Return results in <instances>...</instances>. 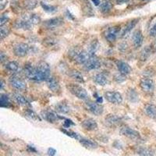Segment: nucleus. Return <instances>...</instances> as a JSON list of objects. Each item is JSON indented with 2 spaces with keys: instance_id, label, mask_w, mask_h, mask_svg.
<instances>
[{
  "instance_id": "nucleus-1",
  "label": "nucleus",
  "mask_w": 156,
  "mask_h": 156,
  "mask_svg": "<svg viewBox=\"0 0 156 156\" xmlns=\"http://www.w3.org/2000/svg\"><path fill=\"white\" fill-rule=\"evenodd\" d=\"M50 66L48 62L41 61L36 66V78L35 81L41 82L45 80L50 76Z\"/></svg>"
},
{
  "instance_id": "nucleus-2",
  "label": "nucleus",
  "mask_w": 156,
  "mask_h": 156,
  "mask_svg": "<svg viewBox=\"0 0 156 156\" xmlns=\"http://www.w3.org/2000/svg\"><path fill=\"white\" fill-rule=\"evenodd\" d=\"M68 90H69V92L72 94L76 97L77 98L83 101H87L89 98V94L87 93V90L83 88V87L75 83H69L66 85Z\"/></svg>"
},
{
  "instance_id": "nucleus-3",
  "label": "nucleus",
  "mask_w": 156,
  "mask_h": 156,
  "mask_svg": "<svg viewBox=\"0 0 156 156\" xmlns=\"http://www.w3.org/2000/svg\"><path fill=\"white\" fill-rule=\"evenodd\" d=\"M69 55L76 63L80 64V65H84L90 57L88 51H84V50L80 51V50L73 49L70 51Z\"/></svg>"
},
{
  "instance_id": "nucleus-4",
  "label": "nucleus",
  "mask_w": 156,
  "mask_h": 156,
  "mask_svg": "<svg viewBox=\"0 0 156 156\" xmlns=\"http://www.w3.org/2000/svg\"><path fill=\"white\" fill-rule=\"evenodd\" d=\"M34 25L29 20L28 14L23 15L20 19H17L14 23V27L16 29H21L23 30H31Z\"/></svg>"
},
{
  "instance_id": "nucleus-5",
  "label": "nucleus",
  "mask_w": 156,
  "mask_h": 156,
  "mask_svg": "<svg viewBox=\"0 0 156 156\" xmlns=\"http://www.w3.org/2000/svg\"><path fill=\"white\" fill-rule=\"evenodd\" d=\"M9 83L13 88L17 90H25L27 89V83L20 76L12 75L9 78Z\"/></svg>"
},
{
  "instance_id": "nucleus-6",
  "label": "nucleus",
  "mask_w": 156,
  "mask_h": 156,
  "mask_svg": "<svg viewBox=\"0 0 156 156\" xmlns=\"http://www.w3.org/2000/svg\"><path fill=\"white\" fill-rule=\"evenodd\" d=\"M120 133L121 135L125 136L130 140H139L140 139V135L139 132L127 126H123L122 127H121Z\"/></svg>"
},
{
  "instance_id": "nucleus-7",
  "label": "nucleus",
  "mask_w": 156,
  "mask_h": 156,
  "mask_svg": "<svg viewBox=\"0 0 156 156\" xmlns=\"http://www.w3.org/2000/svg\"><path fill=\"white\" fill-rule=\"evenodd\" d=\"M29 51H30V46L27 43H17L13 47V53L16 57H20V58L26 56L28 54Z\"/></svg>"
},
{
  "instance_id": "nucleus-8",
  "label": "nucleus",
  "mask_w": 156,
  "mask_h": 156,
  "mask_svg": "<svg viewBox=\"0 0 156 156\" xmlns=\"http://www.w3.org/2000/svg\"><path fill=\"white\" fill-rule=\"evenodd\" d=\"M86 109L94 115H100L103 113V107L97 101H91L87 100L85 103Z\"/></svg>"
},
{
  "instance_id": "nucleus-9",
  "label": "nucleus",
  "mask_w": 156,
  "mask_h": 156,
  "mask_svg": "<svg viewBox=\"0 0 156 156\" xmlns=\"http://www.w3.org/2000/svg\"><path fill=\"white\" fill-rule=\"evenodd\" d=\"M104 97L108 102L114 105H119L122 102V94L118 91H106L104 94Z\"/></svg>"
},
{
  "instance_id": "nucleus-10",
  "label": "nucleus",
  "mask_w": 156,
  "mask_h": 156,
  "mask_svg": "<svg viewBox=\"0 0 156 156\" xmlns=\"http://www.w3.org/2000/svg\"><path fill=\"white\" fill-rule=\"evenodd\" d=\"M140 87L142 90H144V92L151 93L154 90V82L152 79L149 77H143L140 80Z\"/></svg>"
},
{
  "instance_id": "nucleus-11",
  "label": "nucleus",
  "mask_w": 156,
  "mask_h": 156,
  "mask_svg": "<svg viewBox=\"0 0 156 156\" xmlns=\"http://www.w3.org/2000/svg\"><path fill=\"white\" fill-rule=\"evenodd\" d=\"M120 30V26H112L111 27H108L105 32V37L107 41L109 42L115 41L119 35Z\"/></svg>"
},
{
  "instance_id": "nucleus-12",
  "label": "nucleus",
  "mask_w": 156,
  "mask_h": 156,
  "mask_svg": "<svg viewBox=\"0 0 156 156\" xmlns=\"http://www.w3.org/2000/svg\"><path fill=\"white\" fill-rule=\"evenodd\" d=\"M101 67V62L99 58L95 55H90L87 62L84 64V69L86 70H94Z\"/></svg>"
},
{
  "instance_id": "nucleus-13",
  "label": "nucleus",
  "mask_w": 156,
  "mask_h": 156,
  "mask_svg": "<svg viewBox=\"0 0 156 156\" xmlns=\"http://www.w3.org/2000/svg\"><path fill=\"white\" fill-rule=\"evenodd\" d=\"M64 23V20L62 17H54L44 20L43 22V26L47 29H55L59 27Z\"/></svg>"
},
{
  "instance_id": "nucleus-14",
  "label": "nucleus",
  "mask_w": 156,
  "mask_h": 156,
  "mask_svg": "<svg viewBox=\"0 0 156 156\" xmlns=\"http://www.w3.org/2000/svg\"><path fill=\"white\" fill-rule=\"evenodd\" d=\"M47 87H48L51 91L54 93H56L60 90V84H59V81L55 76H50L46 80Z\"/></svg>"
},
{
  "instance_id": "nucleus-15",
  "label": "nucleus",
  "mask_w": 156,
  "mask_h": 156,
  "mask_svg": "<svg viewBox=\"0 0 156 156\" xmlns=\"http://www.w3.org/2000/svg\"><path fill=\"white\" fill-rule=\"evenodd\" d=\"M23 73L29 80L35 81L36 67L33 66L30 63H26L23 67Z\"/></svg>"
},
{
  "instance_id": "nucleus-16",
  "label": "nucleus",
  "mask_w": 156,
  "mask_h": 156,
  "mask_svg": "<svg viewBox=\"0 0 156 156\" xmlns=\"http://www.w3.org/2000/svg\"><path fill=\"white\" fill-rule=\"evenodd\" d=\"M132 41L135 48H139L144 42V36L140 30H136L132 35Z\"/></svg>"
},
{
  "instance_id": "nucleus-17",
  "label": "nucleus",
  "mask_w": 156,
  "mask_h": 156,
  "mask_svg": "<svg viewBox=\"0 0 156 156\" xmlns=\"http://www.w3.org/2000/svg\"><path fill=\"white\" fill-rule=\"evenodd\" d=\"M82 126L87 131H94L98 129V123L96 120L92 118H87L84 119L81 123Z\"/></svg>"
},
{
  "instance_id": "nucleus-18",
  "label": "nucleus",
  "mask_w": 156,
  "mask_h": 156,
  "mask_svg": "<svg viewBox=\"0 0 156 156\" xmlns=\"http://www.w3.org/2000/svg\"><path fill=\"white\" fill-rule=\"evenodd\" d=\"M138 19H133L131 20L130 21L128 22L126 24V26L124 27L123 30H122V33H121V37H125L128 35V34L131 32V30L136 27V23H138Z\"/></svg>"
},
{
  "instance_id": "nucleus-19",
  "label": "nucleus",
  "mask_w": 156,
  "mask_h": 156,
  "mask_svg": "<svg viewBox=\"0 0 156 156\" xmlns=\"http://www.w3.org/2000/svg\"><path fill=\"white\" fill-rule=\"evenodd\" d=\"M116 66L119 73L125 75V76L131 73L132 68L130 67V66L127 62H123V61H118L116 63Z\"/></svg>"
},
{
  "instance_id": "nucleus-20",
  "label": "nucleus",
  "mask_w": 156,
  "mask_h": 156,
  "mask_svg": "<svg viewBox=\"0 0 156 156\" xmlns=\"http://www.w3.org/2000/svg\"><path fill=\"white\" fill-rule=\"evenodd\" d=\"M41 115H42V117L45 120L51 122V123L57 122L58 119H60V117L58 116L57 114L51 112V111H44V112H41Z\"/></svg>"
},
{
  "instance_id": "nucleus-21",
  "label": "nucleus",
  "mask_w": 156,
  "mask_h": 156,
  "mask_svg": "<svg viewBox=\"0 0 156 156\" xmlns=\"http://www.w3.org/2000/svg\"><path fill=\"white\" fill-rule=\"evenodd\" d=\"M105 120L106 123L109 126H116L122 122V119L119 116L114 115V114H108L105 116Z\"/></svg>"
},
{
  "instance_id": "nucleus-22",
  "label": "nucleus",
  "mask_w": 156,
  "mask_h": 156,
  "mask_svg": "<svg viewBox=\"0 0 156 156\" xmlns=\"http://www.w3.org/2000/svg\"><path fill=\"white\" fill-rule=\"evenodd\" d=\"M94 83L99 86H105L108 83V77L104 73H97L93 77Z\"/></svg>"
},
{
  "instance_id": "nucleus-23",
  "label": "nucleus",
  "mask_w": 156,
  "mask_h": 156,
  "mask_svg": "<svg viewBox=\"0 0 156 156\" xmlns=\"http://www.w3.org/2000/svg\"><path fill=\"white\" fill-rule=\"evenodd\" d=\"M55 109L56 112L62 114H69L71 112L70 107L69 106V105H68L67 103L64 102V101L58 103V104L55 105Z\"/></svg>"
},
{
  "instance_id": "nucleus-24",
  "label": "nucleus",
  "mask_w": 156,
  "mask_h": 156,
  "mask_svg": "<svg viewBox=\"0 0 156 156\" xmlns=\"http://www.w3.org/2000/svg\"><path fill=\"white\" fill-rule=\"evenodd\" d=\"M79 142H80V144H81L83 147H84L85 148L87 149H96L98 145L96 143L95 141L94 140H90V139H87V138H80L79 140Z\"/></svg>"
},
{
  "instance_id": "nucleus-25",
  "label": "nucleus",
  "mask_w": 156,
  "mask_h": 156,
  "mask_svg": "<svg viewBox=\"0 0 156 156\" xmlns=\"http://www.w3.org/2000/svg\"><path fill=\"white\" fill-rule=\"evenodd\" d=\"M42 44L46 48H56L58 44V41L57 39L52 37H47L42 40Z\"/></svg>"
},
{
  "instance_id": "nucleus-26",
  "label": "nucleus",
  "mask_w": 156,
  "mask_h": 156,
  "mask_svg": "<svg viewBox=\"0 0 156 156\" xmlns=\"http://www.w3.org/2000/svg\"><path fill=\"white\" fill-rule=\"evenodd\" d=\"M69 76H70L73 80H74L75 81L78 82V83H84V78L83 76L82 75V73L80 72H79L76 69H71L69 72Z\"/></svg>"
},
{
  "instance_id": "nucleus-27",
  "label": "nucleus",
  "mask_w": 156,
  "mask_h": 156,
  "mask_svg": "<svg viewBox=\"0 0 156 156\" xmlns=\"http://www.w3.org/2000/svg\"><path fill=\"white\" fill-rule=\"evenodd\" d=\"M151 52H153V50L151 46H145L140 54V60L141 62H146L148 59V58L151 56Z\"/></svg>"
},
{
  "instance_id": "nucleus-28",
  "label": "nucleus",
  "mask_w": 156,
  "mask_h": 156,
  "mask_svg": "<svg viewBox=\"0 0 156 156\" xmlns=\"http://www.w3.org/2000/svg\"><path fill=\"white\" fill-rule=\"evenodd\" d=\"M144 112L146 115L151 119L156 118V106L153 104H147L144 107Z\"/></svg>"
},
{
  "instance_id": "nucleus-29",
  "label": "nucleus",
  "mask_w": 156,
  "mask_h": 156,
  "mask_svg": "<svg viewBox=\"0 0 156 156\" xmlns=\"http://www.w3.org/2000/svg\"><path fill=\"white\" fill-rule=\"evenodd\" d=\"M13 98H14L15 101H16L18 105H22V106H27V105H30L28 101H27L25 97H23L22 94H19V93H14L13 94Z\"/></svg>"
},
{
  "instance_id": "nucleus-30",
  "label": "nucleus",
  "mask_w": 156,
  "mask_h": 156,
  "mask_svg": "<svg viewBox=\"0 0 156 156\" xmlns=\"http://www.w3.org/2000/svg\"><path fill=\"white\" fill-rule=\"evenodd\" d=\"M5 68L6 70H8L10 73H16L19 69V64L15 61H10L5 63Z\"/></svg>"
},
{
  "instance_id": "nucleus-31",
  "label": "nucleus",
  "mask_w": 156,
  "mask_h": 156,
  "mask_svg": "<svg viewBox=\"0 0 156 156\" xmlns=\"http://www.w3.org/2000/svg\"><path fill=\"white\" fill-rule=\"evenodd\" d=\"M126 97H127L128 100L131 102H136L139 100V94L133 88H130L127 90Z\"/></svg>"
},
{
  "instance_id": "nucleus-32",
  "label": "nucleus",
  "mask_w": 156,
  "mask_h": 156,
  "mask_svg": "<svg viewBox=\"0 0 156 156\" xmlns=\"http://www.w3.org/2000/svg\"><path fill=\"white\" fill-rule=\"evenodd\" d=\"M136 153L140 156H154V151L148 147H139L136 151Z\"/></svg>"
},
{
  "instance_id": "nucleus-33",
  "label": "nucleus",
  "mask_w": 156,
  "mask_h": 156,
  "mask_svg": "<svg viewBox=\"0 0 156 156\" xmlns=\"http://www.w3.org/2000/svg\"><path fill=\"white\" fill-rule=\"evenodd\" d=\"M112 3L108 1H105L102 3L100 4V10L103 13H108L112 10Z\"/></svg>"
},
{
  "instance_id": "nucleus-34",
  "label": "nucleus",
  "mask_w": 156,
  "mask_h": 156,
  "mask_svg": "<svg viewBox=\"0 0 156 156\" xmlns=\"http://www.w3.org/2000/svg\"><path fill=\"white\" fill-rule=\"evenodd\" d=\"M100 44L99 42L98 41V40H94V41H91V43L89 45L88 48V52L90 53V55H94V53L98 51V48H99Z\"/></svg>"
},
{
  "instance_id": "nucleus-35",
  "label": "nucleus",
  "mask_w": 156,
  "mask_h": 156,
  "mask_svg": "<svg viewBox=\"0 0 156 156\" xmlns=\"http://www.w3.org/2000/svg\"><path fill=\"white\" fill-rule=\"evenodd\" d=\"M0 105L1 106L4 107V108H9L11 105L10 101L9 98L6 94H1V101H0Z\"/></svg>"
},
{
  "instance_id": "nucleus-36",
  "label": "nucleus",
  "mask_w": 156,
  "mask_h": 156,
  "mask_svg": "<svg viewBox=\"0 0 156 156\" xmlns=\"http://www.w3.org/2000/svg\"><path fill=\"white\" fill-rule=\"evenodd\" d=\"M41 5L42 9H44L45 12H49V13H52V12H55V11H57V7L55 6V5H48V4L44 3V2H41Z\"/></svg>"
},
{
  "instance_id": "nucleus-37",
  "label": "nucleus",
  "mask_w": 156,
  "mask_h": 156,
  "mask_svg": "<svg viewBox=\"0 0 156 156\" xmlns=\"http://www.w3.org/2000/svg\"><path fill=\"white\" fill-rule=\"evenodd\" d=\"M37 5V0H26L24 2V7L26 8L27 10H32V9H35Z\"/></svg>"
},
{
  "instance_id": "nucleus-38",
  "label": "nucleus",
  "mask_w": 156,
  "mask_h": 156,
  "mask_svg": "<svg viewBox=\"0 0 156 156\" xmlns=\"http://www.w3.org/2000/svg\"><path fill=\"white\" fill-rule=\"evenodd\" d=\"M28 18L30 23L33 25H36L41 22V17H40L39 15L36 14V13H30V14H28Z\"/></svg>"
},
{
  "instance_id": "nucleus-39",
  "label": "nucleus",
  "mask_w": 156,
  "mask_h": 156,
  "mask_svg": "<svg viewBox=\"0 0 156 156\" xmlns=\"http://www.w3.org/2000/svg\"><path fill=\"white\" fill-rule=\"evenodd\" d=\"M9 32H10L9 28L6 26H2L0 27V38L1 40H3L4 38L7 37L9 34Z\"/></svg>"
},
{
  "instance_id": "nucleus-40",
  "label": "nucleus",
  "mask_w": 156,
  "mask_h": 156,
  "mask_svg": "<svg viewBox=\"0 0 156 156\" xmlns=\"http://www.w3.org/2000/svg\"><path fill=\"white\" fill-rule=\"evenodd\" d=\"M61 131L63 132L66 135H67V136H70V137H72V138H74V139H76V140H80V136L77 134L76 133H75V132L73 131H71V130H69V129H61Z\"/></svg>"
},
{
  "instance_id": "nucleus-41",
  "label": "nucleus",
  "mask_w": 156,
  "mask_h": 156,
  "mask_svg": "<svg viewBox=\"0 0 156 156\" xmlns=\"http://www.w3.org/2000/svg\"><path fill=\"white\" fill-rule=\"evenodd\" d=\"M9 20V17L6 13H4L2 14L1 18H0V27L2 26H5L6 24V23H8V21Z\"/></svg>"
},
{
  "instance_id": "nucleus-42",
  "label": "nucleus",
  "mask_w": 156,
  "mask_h": 156,
  "mask_svg": "<svg viewBox=\"0 0 156 156\" xmlns=\"http://www.w3.org/2000/svg\"><path fill=\"white\" fill-rule=\"evenodd\" d=\"M114 80H115V81H116L117 83H122V82H123L124 80H126V76L120 73H117V74H115V76H114Z\"/></svg>"
},
{
  "instance_id": "nucleus-43",
  "label": "nucleus",
  "mask_w": 156,
  "mask_h": 156,
  "mask_svg": "<svg viewBox=\"0 0 156 156\" xmlns=\"http://www.w3.org/2000/svg\"><path fill=\"white\" fill-rule=\"evenodd\" d=\"M26 114H27V116L30 117V119H36V120H37V119H38V120H40L38 115H37V114H36L34 111H32L31 109H27V112H26Z\"/></svg>"
},
{
  "instance_id": "nucleus-44",
  "label": "nucleus",
  "mask_w": 156,
  "mask_h": 156,
  "mask_svg": "<svg viewBox=\"0 0 156 156\" xmlns=\"http://www.w3.org/2000/svg\"><path fill=\"white\" fill-rule=\"evenodd\" d=\"M128 44L126 42H122V43H120L119 45V49L121 51H125L127 50L128 48Z\"/></svg>"
},
{
  "instance_id": "nucleus-45",
  "label": "nucleus",
  "mask_w": 156,
  "mask_h": 156,
  "mask_svg": "<svg viewBox=\"0 0 156 156\" xmlns=\"http://www.w3.org/2000/svg\"><path fill=\"white\" fill-rule=\"evenodd\" d=\"M8 5V0H0V9L1 10H4L5 8Z\"/></svg>"
},
{
  "instance_id": "nucleus-46",
  "label": "nucleus",
  "mask_w": 156,
  "mask_h": 156,
  "mask_svg": "<svg viewBox=\"0 0 156 156\" xmlns=\"http://www.w3.org/2000/svg\"><path fill=\"white\" fill-rule=\"evenodd\" d=\"M149 35L151 37H156V23L153 25V27L149 31Z\"/></svg>"
},
{
  "instance_id": "nucleus-47",
  "label": "nucleus",
  "mask_w": 156,
  "mask_h": 156,
  "mask_svg": "<svg viewBox=\"0 0 156 156\" xmlns=\"http://www.w3.org/2000/svg\"><path fill=\"white\" fill-rule=\"evenodd\" d=\"M7 55H6V54H5L3 52V51H1V53H0V61H1V62L2 63H3L4 62H5V61L7 60Z\"/></svg>"
},
{
  "instance_id": "nucleus-48",
  "label": "nucleus",
  "mask_w": 156,
  "mask_h": 156,
  "mask_svg": "<svg viewBox=\"0 0 156 156\" xmlns=\"http://www.w3.org/2000/svg\"><path fill=\"white\" fill-rule=\"evenodd\" d=\"M56 154V150L53 147H50L48 149V154L49 156H54Z\"/></svg>"
},
{
  "instance_id": "nucleus-49",
  "label": "nucleus",
  "mask_w": 156,
  "mask_h": 156,
  "mask_svg": "<svg viewBox=\"0 0 156 156\" xmlns=\"http://www.w3.org/2000/svg\"><path fill=\"white\" fill-rule=\"evenodd\" d=\"M73 124H74V123H73L70 119H66V120H65V122H64V126H66V128H69L71 125H73Z\"/></svg>"
},
{
  "instance_id": "nucleus-50",
  "label": "nucleus",
  "mask_w": 156,
  "mask_h": 156,
  "mask_svg": "<svg viewBox=\"0 0 156 156\" xmlns=\"http://www.w3.org/2000/svg\"><path fill=\"white\" fill-rule=\"evenodd\" d=\"M129 2V0H115V3L117 5H122V4L127 3Z\"/></svg>"
},
{
  "instance_id": "nucleus-51",
  "label": "nucleus",
  "mask_w": 156,
  "mask_h": 156,
  "mask_svg": "<svg viewBox=\"0 0 156 156\" xmlns=\"http://www.w3.org/2000/svg\"><path fill=\"white\" fill-rule=\"evenodd\" d=\"M151 48H152L154 52H156V40L152 43V44H151Z\"/></svg>"
},
{
  "instance_id": "nucleus-52",
  "label": "nucleus",
  "mask_w": 156,
  "mask_h": 156,
  "mask_svg": "<svg viewBox=\"0 0 156 156\" xmlns=\"http://www.w3.org/2000/svg\"><path fill=\"white\" fill-rule=\"evenodd\" d=\"M92 1V2L94 3V5H96V6H98V5H100V0H91Z\"/></svg>"
},
{
  "instance_id": "nucleus-53",
  "label": "nucleus",
  "mask_w": 156,
  "mask_h": 156,
  "mask_svg": "<svg viewBox=\"0 0 156 156\" xmlns=\"http://www.w3.org/2000/svg\"><path fill=\"white\" fill-rule=\"evenodd\" d=\"M27 147H28V149L30 150V151H32V152H36V151H37L35 147H33V146H28Z\"/></svg>"
},
{
  "instance_id": "nucleus-54",
  "label": "nucleus",
  "mask_w": 156,
  "mask_h": 156,
  "mask_svg": "<svg viewBox=\"0 0 156 156\" xmlns=\"http://www.w3.org/2000/svg\"><path fill=\"white\" fill-rule=\"evenodd\" d=\"M96 101H97L98 103H99V104L102 103L103 102L102 98H101V97H97V98H96Z\"/></svg>"
},
{
  "instance_id": "nucleus-55",
  "label": "nucleus",
  "mask_w": 156,
  "mask_h": 156,
  "mask_svg": "<svg viewBox=\"0 0 156 156\" xmlns=\"http://www.w3.org/2000/svg\"><path fill=\"white\" fill-rule=\"evenodd\" d=\"M4 86H5V81L3 80H1V90H3Z\"/></svg>"
},
{
  "instance_id": "nucleus-56",
  "label": "nucleus",
  "mask_w": 156,
  "mask_h": 156,
  "mask_svg": "<svg viewBox=\"0 0 156 156\" xmlns=\"http://www.w3.org/2000/svg\"><path fill=\"white\" fill-rule=\"evenodd\" d=\"M141 1H147V0H141Z\"/></svg>"
}]
</instances>
